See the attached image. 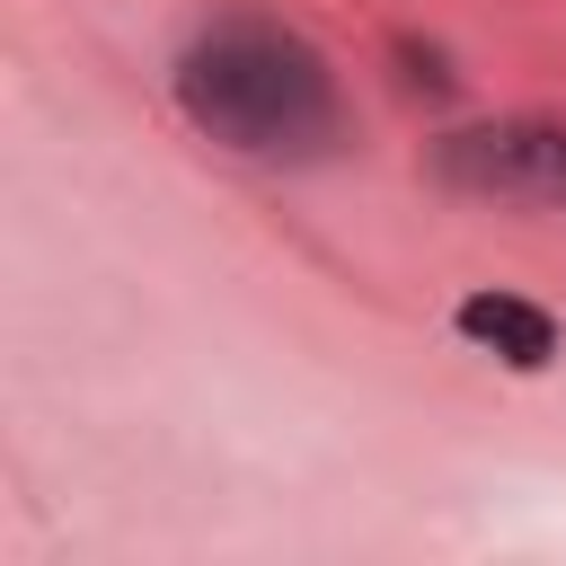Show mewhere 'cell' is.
Here are the masks:
<instances>
[{"mask_svg": "<svg viewBox=\"0 0 566 566\" xmlns=\"http://www.w3.org/2000/svg\"><path fill=\"white\" fill-rule=\"evenodd\" d=\"M433 177H442L451 195L566 212V124H548V115L460 124V133H442V142H433Z\"/></svg>", "mask_w": 566, "mask_h": 566, "instance_id": "2", "label": "cell"}, {"mask_svg": "<svg viewBox=\"0 0 566 566\" xmlns=\"http://www.w3.org/2000/svg\"><path fill=\"white\" fill-rule=\"evenodd\" d=\"M451 327H460L478 354L513 363V371H548V363H557V318H548L539 301H513V292H469V301L451 310Z\"/></svg>", "mask_w": 566, "mask_h": 566, "instance_id": "3", "label": "cell"}, {"mask_svg": "<svg viewBox=\"0 0 566 566\" xmlns=\"http://www.w3.org/2000/svg\"><path fill=\"white\" fill-rule=\"evenodd\" d=\"M177 106L239 159H327L345 142L327 53L265 9H230L177 53Z\"/></svg>", "mask_w": 566, "mask_h": 566, "instance_id": "1", "label": "cell"}]
</instances>
